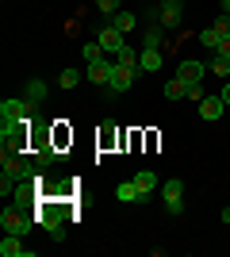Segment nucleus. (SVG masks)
<instances>
[{
  "label": "nucleus",
  "mask_w": 230,
  "mask_h": 257,
  "mask_svg": "<svg viewBox=\"0 0 230 257\" xmlns=\"http://www.w3.org/2000/svg\"><path fill=\"white\" fill-rule=\"evenodd\" d=\"M73 219V207L66 200H58V196H39V215H35V223L43 226V230H62V223Z\"/></svg>",
  "instance_id": "1"
},
{
  "label": "nucleus",
  "mask_w": 230,
  "mask_h": 257,
  "mask_svg": "<svg viewBox=\"0 0 230 257\" xmlns=\"http://www.w3.org/2000/svg\"><path fill=\"white\" fill-rule=\"evenodd\" d=\"M27 146H31V123L0 127V154H27Z\"/></svg>",
  "instance_id": "2"
},
{
  "label": "nucleus",
  "mask_w": 230,
  "mask_h": 257,
  "mask_svg": "<svg viewBox=\"0 0 230 257\" xmlns=\"http://www.w3.org/2000/svg\"><path fill=\"white\" fill-rule=\"evenodd\" d=\"M138 65H127V62H111V85H108V96H119V92H131V85L138 81Z\"/></svg>",
  "instance_id": "3"
},
{
  "label": "nucleus",
  "mask_w": 230,
  "mask_h": 257,
  "mask_svg": "<svg viewBox=\"0 0 230 257\" xmlns=\"http://www.w3.org/2000/svg\"><path fill=\"white\" fill-rule=\"evenodd\" d=\"M31 111H35L31 100H4V104H0V123H4V127L31 123Z\"/></svg>",
  "instance_id": "4"
},
{
  "label": "nucleus",
  "mask_w": 230,
  "mask_h": 257,
  "mask_svg": "<svg viewBox=\"0 0 230 257\" xmlns=\"http://www.w3.org/2000/svg\"><path fill=\"white\" fill-rule=\"evenodd\" d=\"M0 226H4V234H27V230L39 226V223H35L31 215H23L20 204H16V207H4V211H0Z\"/></svg>",
  "instance_id": "5"
},
{
  "label": "nucleus",
  "mask_w": 230,
  "mask_h": 257,
  "mask_svg": "<svg viewBox=\"0 0 230 257\" xmlns=\"http://www.w3.org/2000/svg\"><path fill=\"white\" fill-rule=\"evenodd\" d=\"M161 196H165V211L169 215H184V181H165L161 184Z\"/></svg>",
  "instance_id": "6"
},
{
  "label": "nucleus",
  "mask_w": 230,
  "mask_h": 257,
  "mask_svg": "<svg viewBox=\"0 0 230 257\" xmlns=\"http://www.w3.org/2000/svg\"><path fill=\"white\" fill-rule=\"evenodd\" d=\"M180 16H184V0H161L157 20H161L165 31H176V27H180Z\"/></svg>",
  "instance_id": "7"
},
{
  "label": "nucleus",
  "mask_w": 230,
  "mask_h": 257,
  "mask_svg": "<svg viewBox=\"0 0 230 257\" xmlns=\"http://www.w3.org/2000/svg\"><path fill=\"white\" fill-rule=\"evenodd\" d=\"M176 77H180L184 85H203V77H207V65H203V62H192V58H188V62L176 65Z\"/></svg>",
  "instance_id": "8"
},
{
  "label": "nucleus",
  "mask_w": 230,
  "mask_h": 257,
  "mask_svg": "<svg viewBox=\"0 0 230 257\" xmlns=\"http://www.w3.org/2000/svg\"><path fill=\"white\" fill-rule=\"evenodd\" d=\"M222 111H226V104H222L219 92H211V96L199 100V119H203V123H215V119H222Z\"/></svg>",
  "instance_id": "9"
},
{
  "label": "nucleus",
  "mask_w": 230,
  "mask_h": 257,
  "mask_svg": "<svg viewBox=\"0 0 230 257\" xmlns=\"http://www.w3.org/2000/svg\"><path fill=\"white\" fill-rule=\"evenodd\" d=\"M100 46H104V54H115V58H119V50L127 43H123V31H115V27H104V31H100Z\"/></svg>",
  "instance_id": "10"
},
{
  "label": "nucleus",
  "mask_w": 230,
  "mask_h": 257,
  "mask_svg": "<svg viewBox=\"0 0 230 257\" xmlns=\"http://www.w3.org/2000/svg\"><path fill=\"white\" fill-rule=\"evenodd\" d=\"M115 200H119V204H146V196L138 192V184H134V177H131V181H123L119 188H115Z\"/></svg>",
  "instance_id": "11"
},
{
  "label": "nucleus",
  "mask_w": 230,
  "mask_h": 257,
  "mask_svg": "<svg viewBox=\"0 0 230 257\" xmlns=\"http://www.w3.org/2000/svg\"><path fill=\"white\" fill-rule=\"evenodd\" d=\"M88 81L100 85V88H108L111 85V62H92L88 65Z\"/></svg>",
  "instance_id": "12"
},
{
  "label": "nucleus",
  "mask_w": 230,
  "mask_h": 257,
  "mask_svg": "<svg viewBox=\"0 0 230 257\" xmlns=\"http://www.w3.org/2000/svg\"><path fill=\"white\" fill-rule=\"evenodd\" d=\"M134 184H138V192L150 200V192H153L161 181H157V173H153V169H138V173H134Z\"/></svg>",
  "instance_id": "13"
},
{
  "label": "nucleus",
  "mask_w": 230,
  "mask_h": 257,
  "mask_svg": "<svg viewBox=\"0 0 230 257\" xmlns=\"http://www.w3.org/2000/svg\"><path fill=\"white\" fill-rule=\"evenodd\" d=\"M0 253H4V257H23V253H27V246H23V234H4V242H0Z\"/></svg>",
  "instance_id": "14"
},
{
  "label": "nucleus",
  "mask_w": 230,
  "mask_h": 257,
  "mask_svg": "<svg viewBox=\"0 0 230 257\" xmlns=\"http://www.w3.org/2000/svg\"><path fill=\"white\" fill-rule=\"evenodd\" d=\"M138 69L142 73H157L161 69V50H142L138 54Z\"/></svg>",
  "instance_id": "15"
},
{
  "label": "nucleus",
  "mask_w": 230,
  "mask_h": 257,
  "mask_svg": "<svg viewBox=\"0 0 230 257\" xmlns=\"http://www.w3.org/2000/svg\"><path fill=\"white\" fill-rule=\"evenodd\" d=\"M46 92H50L46 81H27V85H23V100H31V104H43Z\"/></svg>",
  "instance_id": "16"
},
{
  "label": "nucleus",
  "mask_w": 230,
  "mask_h": 257,
  "mask_svg": "<svg viewBox=\"0 0 230 257\" xmlns=\"http://www.w3.org/2000/svg\"><path fill=\"white\" fill-rule=\"evenodd\" d=\"M134 23H138V20H134V12H127V8H119L115 16H111V27H115V31H123V35L134 31Z\"/></svg>",
  "instance_id": "17"
},
{
  "label": "nucleus",
  "mask_w": 230,
  "mask_h": 257,
  "mask_svg": "<svg viewBox=\"0 0 230 257\" xmlns=\"http://www.w3.org/2000/svg\"><path fill=\"white\" fill-rule=\"evenodd\" d=\"M165 96H169V100H184L188 96V85L180 81V77H173V81H165Z\"/></svg>",
  "instance_id": "18"
},
{
  "label": "nucleus",
  "mask_w": 230,
  "mask_h": 257,
  "mask_svg": "<svg viewBox=\"0 0 230 257\" xmlns=\"http://www.w3.org/2000/svg\"><path fill=\"white\" fill-rule=\"evenodd\" d=\"M50 142L62 150L66 142H73V131H66V127H62V119H58V127H50ZM62 154H66V150H62Z\"/></svg>",
  "instance_id": "19"
},
{
  "label": "nucleus",
  "mask_w": 230,
  "mask_h": 257,
  "mask_svg": "<svg viewBox=\"0 0 230 257\" xmlns=\"http://www.w3.org/2000/svg\"><path fill=\"white\" fill-rule=\"evenodd\" d=\"M161 35H165V27H150L142 35V50H161Z\"/></svg>",
  "instance_id": "20"
},
{
  "label": "nucleus",
  "mask_w": 230,
  "mask_h": 257,
  "mask_svg": "<svg viewBox=\"0 0 230 257\" xmlns=\"http://www.w3.org/2000/svg\"><path fill=\"white\" fill-rule=\"evenodd\" d=\"M207 69H211L215 77H219V81H230V58H219V54H215Z\"/></svg>",
  "instance_id": "21"
},
{
  "label": "nucleus",
  "mask_w": 230,
  "mask_h": 257,
  "mask_svg": "<svg viewBox=\"0 0 230 257\" xmlns=\"http://www.w3.org/2000/svg\"><path fill=\"white\" fill-rule=\"evenodd\" d=\"M219 39H222L219 27H207V31H199V46H207V50H215V46H219Z\"/></svg>",
  "instance_id": "22"
},
{
  "label": "nucleus",
  "mask_w": 230,
  "mask_h": 257,
  "mask_svg": "<svg viewBox=\"0 0 230 257\" xmlns=\"http://www.w3.org/2000/svg\"><path fill=\"white\" fill-rule=\"evenodd\" d=\"M115 139H119V135H115V127H111V123H104V127H100V150H111V146H115Z\"/></svg>",
  "instance_id": "23"
},
{
  "label": "nucleus",
  "mask_w": 230,
  "mask_h": 257,
  "mask_svg": "<svg viewBox=\"0 0 230 257\" xmlns=\"http://www.w3.org/2000/svg\"><path fill=\"white\" fill-rule=\"evenodd\" d=\"M58 85H62V88L69 92V88H77V85H81V73H77V69H62V77H58Z\"/></svg>",
  "instance_id": "24"
},
{
  "label": "nucleus",
  "mask_w": 230,
  "mask_h": 257,
  "mask_svg": "<svg viewBox=\"0 0 230 257\" xmlns=\"http://www.w3.org/2000/svg\"><path fill=\"white\" fill-rule=\"evenodd\" d=\"M81 54H85L88 65H92V62H104V46H100V43H85V50H81Z\"/></svg>",
  "instance_id": "25"
},
{
  "label": "nucleus",
  "mask_w": 230,
  "mask_h": 257,
  "mask_svg": "<svg viewBox=\"0 0 230 257\" xmlns=\"http://www.w3.org/2000/svg\"><path fill=\"white\" fill-rule=\"evenodd\" d=\"M119 4H123V0H96V8L108 12V16H115V12H119Z\"/></svg>",
  "instance_id": "26"
},
{
  "label": "nucleus",
  "mask_w": 230,
  "mask_h": 257,
  "mask_svg": "<svg viewBox=\"0 0 230 257\" xmlns=\"http://www.w3.org/2000/svg\"><path fill=\"white\" fill-rule=\"evenodd\" d=\"M119 62H127V65H138V54H134L131 46H123V50H119Z\"/></svg>",
  "instance_id": "27"
},
{
  "label": "nucleus",
  "mask_w": 230,
  "mask_h": 257,
  "mask_svg": "<svg viewBox=\"0 0 230 257\" xmlns=\"http://www.w3.org/2000/svg\"><path fill=\"white\" fill-rule=\"evenodd\" d=\"M215 54H219V58H230V35H222V39H219V46H215Z\"/></svg>",
  "instance_id": "28"
},
{
  "label": "nucleus",
  "mask_w": 230,
  "mask_h": 257,
  "mask_svg": "<svg viewBox=\"0 0 230 257\" xmlns=\"http://www.w3.org/2000/svg\"><path fill=\"white\" fill-rule=\"evenodd\" d=\"M203 96H207V92H203V85H188V100H196V104H199Z\"/></svg>",
  "instance_id": "29"
},
{
  "label": "nucleus",
  "mask_w": 230,
  "mask_h": 257,
  "mask_svg": "<svg viewBox=\"0 0 230 257\" xmlns=\"http://www.w3.org/2000/svg\"><path fill=\"white\" fill-rule=\"evenodd\" d=\"M215 27H219V31H222V35H230V16H226V12H222L219 20H215Z\"/></svg>",
  "instance_id": "30"
},
{
  "label": "nucleus",
  "mask_w": 230,
  "mask_h": 257,
  "mask_svg": "<svg viewBox=\"0 0 230 257\" xmlns=\"http://www.w3.org/2000/svg\"><path fill=\"white\" fill-rule=\"evenodd\" d=\"M219 96H222V104L230 107V81H222V92H219Z\"/></svg>",
  "instance_id": "31"
},
{
  "label": "nucleus",
  "mask_w": 230,
  "mask_h": 257,
  "mask_svg": "<svg viewBox=\"0 0 230 257\" xmlns=\"http://www.w3.org/2000/svg\"><path fill=\"white\" fill-rule=\"evenodd\" d=\"M222 226H230V207H222Z\"/></svg>",
  "instance_id": "32"
},
{
  "label": "nucleus",
  "mask_w": 230,
  "mask_h": 257,
  "mask_svg": "<svg viewBox=\"0 0 230 257\" xmlns=\"http://www.w3.org/2000/svg\"><path fill=\"white\" fill-rule=\"evenodd\" d=\"M226 234H230V226H226Z\"/></svg>",
  "instance_id": "33"
}]
</instances>
